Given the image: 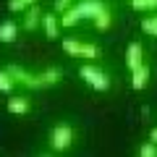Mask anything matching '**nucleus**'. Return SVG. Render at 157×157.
<instances>
[{
  "mask_svg": "<svg viewBox=\"0 0 157 157\" xmlns=\"http://www.w3.org/2000/svg\"><path fill=\"white\" fill-rule=\"evenodd\" d=\"M39 76H42V81H45V86H55V84H60L63 71L60 68H47V71H42Z\"/></svg>",
  "mask_w": 157,
  "mask_h": 157,
  "instance_id": "nucleus-14",
  "label": "nucleus"
},
{
  "mask_svg": "<svg viewBox=\"0 0 157 157\" xmlns=\"http://www.w3.org/2000/svg\"><path fill=\"white\" fill-rule=\"evenodd\" d=\"M60 26H66V29H71V26H76L78 21H81V13L76 11V6H71V8H66V11L60 13Z\"/></svg>",
  "mask_w": 157,
  "mask_h": 157,
  "instance_id": "nucleus-12",
  "label": "nucleus"
},
{
  "mask_svg": "<svg viewBox=\"0 0 157 157\" xmlns=\"http://www.w3.org/2000/svg\"><path fill=\"white\" fill-rule=\"evenodd\" d=\"M8 11L11 13H24L26 11V3L24 0H8Z\"/></svg>",
  "mask_w": 157,
  "mask_h": 157,
  "instance_id": "nucleus-19",
  "label": "nucleus"
},
{
  "mask_svg": "<svg viewBox=\"0 0 157 157\" xmlns=\"http://www.w3.org/2000/svg\"><path fill=\"white\" fill-rule=\"evenodd\" d=\"M21 26L26 29V32H34V29L42 26V11H39L37 3H32V6H26V11H24V21Z\"/></svg>",
  "mask_w": 157,
  "mask_h": 157,
  "instance_id": "nucleus-5",
  "label": "nucleus"
},
{
  "mask_svg": "<svg viewBox=\"0 0 157 157\" xmlns=\"http://www.w3.org/2000/svg\"><path fill=\"white\" fill-rule=\"evenodd\" d=\"M149 66H147V63H141L139 68H134V71H131V86H134L136 92L139 89H144L147 84H149Z\"/></svg>",
  "mask_w": 157,
  "mask_h": 157,
  "instance_id": "nucleus-9",
  "label": "nucleus"
},
{
  "mask_svg": "<svg viewBox=\"0 0 157 157\" xmlns=\"http://www.w3.org/2000/svg\"><path fill=\"white\" fill-rule=\"evenodd\" d=\"M63 52L73 58H86V60H100L102 50L97 45H86V42H78V39H63Z\"/></svg>",
  "mask_w": 157,
  "mask_h": 157,
  "instance_id": "nucleus-3",
  "label": "nucleus"
},
{
  "mask_svg": "<svg viewBox=\"0 0 157 157\" xmlns=\"http://www.w3.org/2000/svg\"><path fill=\"white\" fill-rule=\"evenodd\" d=\"M73 6V0H55L52 3V8H55V13H63L66 8H71Z\"/></svg>",
  "mask_w": 157,
  "mask_h": 157,
  "instance_id": "nucleus-20",
  "label": "nucleus"
},
{
  "mask_svg": "<svg viewBox=\"0 0 157 157\" xmlns=\"http://www.w3.org/2000/svg\"><path fill=\"white\" fill-rule=\"evenodd\" d=\"M18 39V24L16 21H3L0 24V42H6V45H11V42H16Z\"/></svg>",
  "mask_w": 157,
  "mask_h": 157,
  "instance_id": "nucleus-10",
  "label": "nucleus"
},
{
  "mask_svg": "<svg viewBox=\"0 0 157 157\" xmlns=\"http://www.w3.org/2000/svg\"><path fill=\"white\" fill-rule=\"evenodd\" d=\"M149 139H152V141H155V144H157V126H155V128L149 131Z\"/></svg>",
  "mask_w": 157,
  "mask_h": 157,
  "instance_id": "nucleus-21",
  "label": "nucleus"
},
{
  "mask_svg": "<svg viewBox=\"0 0 157 157\" xmlns=\"http://www.w3.org/2000/svg\"><path fill=\"white\" fill-rule=\"evenodd\" d=\"M105 8L107 6L102 3V0H81V3L76 6V11L81 13V18H92V21H94V16H100Z\"/></svg>",
  "mask_w": 157,
  "mask_h": 157,
  "instance_id": "nucleus-7",
  "label": "nucleus"
},
{
  "mask_svg": "<svg viewBox=\"0 0 157 157\" xmlns=\"http://www.w3.org/2000/svg\"><path fill=\"white\" fill-rule=\"evenodd\" d=\"M42 32L47 39H58L60 37V18L52 13H42Z\"/></svg>",
  "mask_w": 157,
  "mask_h": 157,
  "instance_id": "nucleus-8",
  "label": "nucleus"
},
{
  "mask_svg": "<svg viewBox=\"0 0 157 157\" xmlns=\"http://www.w3.org/2000/svg\"><path fill=\"white\" fill-rule=\"evenodd\" d=\"M141 63H144V47H141V42H131V45L126 47V68L134 71Z\"/></svg>",
  "mask_w": 157,
  "mask_h": 157,
  "instance_id": "nucleus-6",
  "label": "nucleus"
},
{
  "mask_svg": "<svg viewBox=\"0 0 157 157\" xmlns=\"http://www.w3.org/2000/svg\"><path fill=\"white\" fill-rule=\"evenodd\" d=\"M78 76L84 78V84L92 86L94 92H107L110 89V76L102 68H97L94 63H84V66L78 68Z\"/></svg>",
  "mask_w": 157,
  "mask_h": 157,
  "instance_id": "nucleus-1",
  "label": "nucleus"
},
{
  "mask_svg": "<svg viewBox=\"0 0 157 157\" xmlns=\"http://www.w3.org/2000/svg\"><path fill=\"white\" fill-rule=\"evenodd\" d=\"M6 107H8V113H13V115H26V113L32 110V102H29V97H11Z\"/></svg>",
  "mask_w": 157,
  "mask_h": 157,
  "instance_id": "nucleus-11",
  "label": "nucleus"
},
{
  "mask_svg": "<svg viewBox=\"0 0 157 157\" xmlns=\"http://www.w3.org/2000/svg\"><path fill=\"white\" fill-rule=\"evenodd\" d=\"M139 155L141 157H157V144H155V141H144V144H141L139 147Z\"/></svg>",
  "mask_w": 157,
  "mask_h": 157,
  "instance_id": "nucleus-18",
  "label": "nucleus"
},
{
  "mask_svg": "<svg viewBox=\"0 0 157 157\" xmlns=\"http://www.w3.org/2000/svg\"><path fill=\"white\" fill-rule=\"evenodd\" d=\"M134 11H157V0H131Z\"/></svg>",
  "mask_w": 157,
  "mask_h": 157,
  "instance_id": "nucleus-17",
  "label": "nucleus"
},
{
  "mask_svg": "<svg viewBox=\"0 0 157 157\" xmlns=\"http://www.w3.org/2000/svg\"><path fill=\"white\" fill-rule=\"evenodd\" d=\"M110 26H113V13H110V8H105L100 16H94V29L97 32H107Z\"/></svg>",
  "mask_w": 157,
  "mask_h": 157,
  "instance_id": "nucleus-13",
  "label": "nucleus"
},
{
  "mask_svg": "<svg viewBox=\"0 0 157 157\" xmlns=\"http://www.w3.org/2000/svg\"><path fill=\"white\" fill-rule=\"evenodd\" d=\"M13 86H16V81H13V76L8 73V68H0V92H3V94H11Z\"/></svg>",
  "mask_w": 157,
  "mask_h": 157,
  "instance_id": "nucleus-15",
  "label": "nucleus"
},
{
  "mask_svg": "<svg viewBox=\"0 0 157 157\" xmlns=\"http://www.w3.org/2000/svg\"><path fill=\"white\" fill-rule=\"evenodd\" d=\"M73 141H76V131H73V126L58 123V126H52V128H50V147H52V152L71 149Z\"/></svg>",
  "mask_w": 157,
  "mask_h": 157,
  "instance_id": "nucleus-2",
  "label": "nucleus"
},
{
  "mask_svg": "<svg viewBox=\"0 0 157 157\" xmlns=\"http://www.w3.org/2000/svg\"><path fill=\"white\" fill-rule=\"evenodd\" d=\"M141 32L157 39V13H155V16H147L144 21H141Z\"/></svg>",
  "mask_w": 157,
  "mask_h": 157,
  "instance_id": "nucleus-16",
  "label": "nucleus"
},
{
  "mask_svg": "<svg viewBox=\"0 0 157 157\" xmlns=\"http://www.w3.org/2000/svg\"><path fill=\"white\" fill-rule=\"evenodd\" d=\"M24 3H26V6H32V3H37V0H24Z\"/></svg>",
  "mask_w": 157,
  "mask_h": 157,
  "instance_id": "nucleus-22",
  "label": "nucleus"
},
{
  "mask_svg": "<svg viewBox=\"0 0 157 157\" xmlns=\"http://www.w3.org/2000/svg\"><path fill=\"white\" fill-rule=\"evenodd\" d=\"M8 73L13 76L16 84L26 86V89H45V81H42L39 73H29V71H24L21 66H8Z\"/></svg>",
  "mask_w": 157,
  "mask_h": 157,
  "instance_id": "nucleus-4",
  "label": "nucleus"
}]
</instances>
